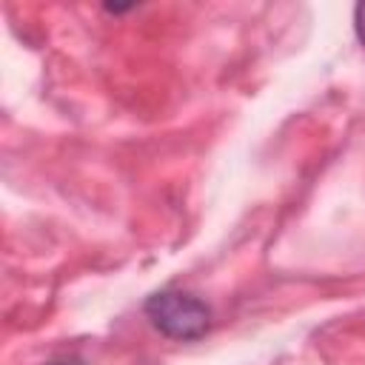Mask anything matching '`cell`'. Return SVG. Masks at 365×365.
I'll return each instance as SVG.
<instances>
[{
    "label": "cell",
    "mask_w": 365,
    "mask_h": 365,
    "mask_svg": "<svg viewBox=\"0 0 365 365\" xmlns=\"http://www.w3.org/2000/svg\"><path fill=\"white\" fill-rule=\"evenodd\" d=\"M143 311L163 336L177 339V342L200 339L211 328V308L200 297L177 291V288H163L151 294Z\"/></svg>",
    "instance_id": "cell-1"
},
{
    "label": "cell",
    "mask_w": 365,
    "mask_h": 365,
    "mask_svg": "<svg viewBox=\"0 0 365 365\" xmlns=\"http://www.w3.org/2000/svg\"><path fill=\"white\" fill-rule=\"evenodd\" d=\"M48 365H83V362L71 356V359H57V362H48Z\"/></svg>",
    "instance_id": "cell-3"
},
{
    "label": "cell",
    "mask_w": 365,
    "mask_h": 365,
    "mask_svg": "<svg viewBox=\"0 0 365 365\" xmlns=\"http://www.w3.org/2000/svg\"><path fill=\"white\" fill-rule=\"evenodd\" d=\"M354 29H356V37L365 48V3H356V9H354Z\"/></svg>",
    "instance_id": "cell-2"
}]
</instances>
